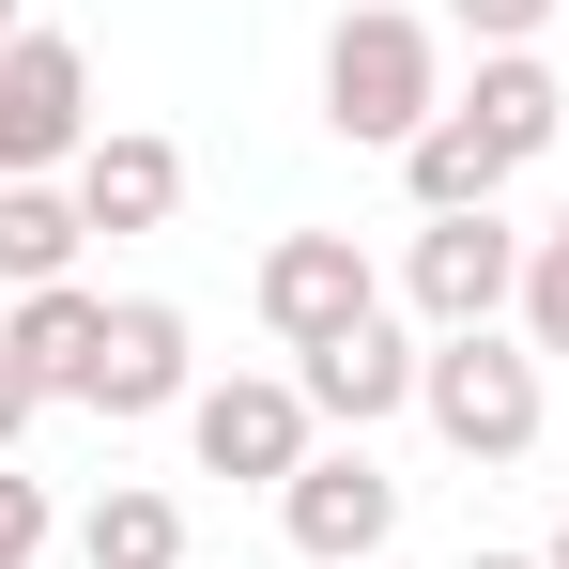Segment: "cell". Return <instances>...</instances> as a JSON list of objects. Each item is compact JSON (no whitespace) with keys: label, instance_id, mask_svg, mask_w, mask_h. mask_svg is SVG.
<instances>
[{"label":"cell","instance_id":"6da1fadb","mask_svg":"<svg viewBox=\"0 0 569 569\" xmlns=\"http://www.w3.org/2000/svg\"><path fill=\"white\" fill-rule=\"evenodd\" d=\"M431 108H447V31L400 16V0H355V16L323 31V123H339L355 154H416Z\"/></svg>","mask_w":569,"mask_h":569},{"label":"cell","instance_id":"603a6c76","mask_svg":"<svg viewBox=\"0 0 569 569\" xmlns=\"http://www.w3.org/2000/svg\"><path fill=\"white\" fill-rule=\"evenodd\" d=\"M555 247H569V200H555Z\"/></svg>","mask_w":569,"mask_h":569},{"label":"cell","instance_id":"ffe728a7","mask_svg":"<svg viewBox=\"0 0 569 569\" xmlns=\"http://www.w3.org/2000/svg\"><path fill=\"white\" fill-rule=\"evenodd\" d=\"M16 31H31V0H0V47H16Z\"/></svg>","mask_w":569,"mask_h":569},{"label":"cell","instance_id":"9c48e42d","mask_svg":"<svg viewBox=\"0 0 569 569\" xmlns=\"http://www.w3.org/2000/svg\"><path fill=\"white\" fill-rule=\"evenodd\" d=\"M416 370H431V355H416V339H400V323H339V339H323V355H292V385H308V416H339V431H355V447H370L385 416H416Z\"/></svg>","mask_w":569,"mask_h":569},{"label":"cell","instance_id":"d6986e66","mask_svg":"<svg viewBox=\"0 0 569 569\" xmlns=\"http://www.w3.org/2000/svg\"><path fill=\"white\" fill-rule=\"evenodd\" d=\"M31 416H47V385H31V370H16V355H0V462L31 447Z\"/></svg>","mask_w":569,"mask_h":569},{"label":"cell","instance_id":"ac0fdd59","mask_svg":"<svg viewBox=\"0 0 569 569\" xmlns=\"http://www.w3.org/2000/svg\"><path fill=\"white\" fill-rule=\"evenodd\" d=\"M447 16L477 31V62H492V47H539V31H555V0H447Z\"/></svg>","mask_w":569,"mask_h":569},{"label":"cell","instance_id":"e0dca14e","mask_svg":"<svg viewBox=\"0 0 569 569\" xmlns=\"http://www.w3.org/2000/svg\"><path fill=\"white\" fill-rule=\"evenodd\" d=\"M31 555H47V477L0 462V569H31Z\"/></svg>","mask_w":569,"mask_h":569},{"label":"cell","instance_id":"2e32d148","mask_svg":"<svg viewBox=\"0 0 569 569\" xmlns=\"http://www.w3.org/2000/svg\"><path fill=\"white\" fill-rule=\"evenodd\" d=\"M508 323H523L539 370H569V247H555V231H539V262H523V308H508Z\"/></svg>","mask_w":569,"mask_h":569},{"label":"cell","instance_id":"ba28073f","mask_svg":"<svg viewBox=\"0 0 569 569\" xmlns=\"http://www.w3.org/2000/svg\"><path fill=\"white\" fill-rule=\"evenodd\" d=\"M370 308H385V278H370L355 231H278V247H262V323H278L292 355H323V339L370 323Z\"/></svg>","mask_w":569,"mask_h":569},{"label":"cell","instance_id":"5b68a950","mask_svg":"<svg viewBox=\"0 0 569 569\" xmlns=\"http://www.w3.org/2000/svg\"><path fill=\"white\" fill-rule=\"evenodd\" d=\"M186 447H200V477H262V492H292L308 447H323V416H308L292 370H231V385L186 400Z\"/></svg>","mask_w":569,"mask_h":569},{"label":"cell","instance_id":"4fadbf2b","mask_svg":"<svg viewBox=\"0 0 569 569\" xmlns=\"http://www.w3.org/2000/svg\"><path fill=\"white\" fill-rule=\"evenodd\" d=\"M400 200H416V216H492V200H508V154L477 139V108H462V93L416 123V154H400Z\"/></svg>","mask_w":569,"mask_h":569},{"label":"cell","instance_id":"3957f363","mask_svg":"<svg viewBox=\"0 0 569 569\" xmlns=\"http://www.w3.org/2000/svg\"><path fill=\"white\" fill-rule=\"evenodd\" d=\"M93 47L78 31H16L0 47V186H62L93 154Z\"/></svg>","mask_w":569,"mask_h":569},{"label":"cell","instance_id":"30bf717a","mask_svg":"<svg viewBox=\"0 0 569 569\" xmlns=\"http://www.w3.org/2000/svg\"><path fill=\"white\" fill-rule=\"evenodd\" d=\"M62 186H78V216H93V231H170V216H186V139L108 123V139L62 170Z\"/></svg>","mask_w":569,"mask_h":569},{"label":"cell","instance_id":"9a60e30c","mask_svg":"<svg viewBox=\"0 0 569 569\" xmlns=\"http://www.w3.org/2000/svg\"><path fill=\"white\" fill-rule=\"evenodd\" d=\"M78 569H186V508H170L154 477L93 492V523H78Z\"/></svg>","mask_w":569,"mask_h":569},{"label":"cell","instance_id":"44dd1931","mask_svg":"<svg viewBox=\"0 0 569 569\" xmlns=\"http://www.w3.org/2000/svg\"><path fill=\"white\" fill-rule=\"evenodd\" d=\"M462 569H539V555H462Z\"/></svg>","mask_w":569,"mask_h":569},{"label":"cell","instance_id":"277c9868","mask_svg":"<svg viewBox=\"0 0 569 569\" xmlns=\"http://www.w3.org/2000/svg\"><path fill=\"white\" fill-rule=\"evenodd\" d=\"M523 231H508V200L492 216H416V247H400V292H416V323L431 339H477V323H508L523 308Z\"/></svg>","mask_w":569,"mask_h":569},{"label":"cell","instance_id":"5bb4252c","mask_svg":"<svg viewBox=\"0 0 569 569\" xmlns=\"http://www.w3.org/2000/svg\"><path fill=\"white\" fill-rule=\"evenodd\" d=\"M78 247H93V216H78V186H0V278H16V292L78 278Z\"/></svg>","mask_w":569,"mask_h":569},{"label":"cell","instance_id":"8fae6325","mask_svg":"<svg viewBox=\"0 0 569 569\" xmlns=\"http://www.w3.org/2000/svg\"><path fill=\"white\" fill-rule=\"evenodd\" d=\"M0 355L47 385V400H78V385H93V355H108V292H93V278L16 292V308H0Z\"/></svg>","mask_w":569,"mask_h":569},{"label":"cell","instance_id":"52a82bcc","mask_svg":"<svg viewBox=\"0 0 569 569\" xmlns=\"http://www.w3.org/2000/svg\"><path fill=\"white\" fill-rule=\"evenodd\" d=\"M278 523H292L308 569H370L385 539H400V477H385L370 447H308V477L278 492Z\"/></svg>","mask_w":569,"mask_h":569},{"label":"cell","instance_id":"7a4b0ae2","mask_svg":"<svg viewBox=\"0 0 569 569\" xmlns=\"http://www.w3.org/2000/svg\"><path fill=\"white\" fill-rule=\"evenodd\" d=\"M416 416H431L462 462H539L555 370L523 355V323H477V339H431V370H416Z\"/></svg>","mask_w":569,"mask_h":569},{"label":"cell","instance_id":"7c38bea8","mask_svg":"<svg viewBox=\"0 0 569 569\" xmlns=\"http://www.w3.org/2000/svg\"><path fill=\"white\" fill-rule=\"evenodd\" d=\"M462 108H477V139H492L508 170H539V154L569 139V78L539 62V47H492V62L462 78Z\"/></svg>","mask_w":569,"mask_h":569},{"label":"cell","instance_id":"8992f818","mask_svg":"<svg viewBox=\"0 0 569 569\" xmlns=\"http://www.w3.org/2000/svg\"><path fill=\"white\" fill-rule=\"evenodd\" d=\"M93 400L108 431H139V416H186L200 400V323L170 308V292H108V355H93Z\"/></svg>","mask_w":569,"mask_h":569},{"label":"cell","instance_id":"7402d4cb","mask_svg":"<svg viewBox=\"0 0 569 569\" xmlns=\"http://www.w3.org/2000/svg\"><path fill=\"white\" fill-rule=\"evenodd\" d=\"M539 569H569V523H555V555H539Z\"/></svg>","mask_w":569,"mask_h":569}]
</instances>
